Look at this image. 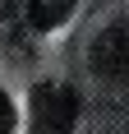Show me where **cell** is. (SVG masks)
I'll return each mask as SVG.
<instances>
[{"label": "cell", "instance_id": "cell-4", "mask_svg": "<svg viewBox=\"0 0 129 134\" xmlns=\"http://www.w3.org/2000/svg\"><path fill=\"white\" fill-rule=\"evenodd\" d=\"M14 120H19V116H14V102L0 93V134H14Z\"/></svg>", "mask_w": 129, "mask_h": 134}, {"label": "cell", "instance_id": "cell-2", "mask_svg": "<svg viewBox=\"0 0 129 134\" xmlns=\"http://www.w3.org/2000/svg\"><path fill=\"white\" fill-rule=\"evenodd\" d=\"M92 74L102 79H125L129 74V32L125 28H106L102 37L92 42Z\"/></svg>", "mask_w": 129, "mask_h": 134}, {"label": "cell", "instance_id": "cell-3", "mask_svg": "<svg viewBox=\"0 0 129 134\" xmlns=\"http://www.w3.org/2000/svg\"><path fill=\"white\" fill-rule=\"evenodd\" d=\"M78 0H28V9H32V28H60L69 14H74Z\"/></svg>", "mask_w": 129, "mask_h": 134}, {"label": "cell", "instance_id": "cell-1", "mask_svg": "<svg viewBox=\"0 0 129 134\" xmlns=\"http://www.w3.org/2000/svg\"><path fill=\"white\" fill-rule=\"evenodd\" d=\"M78 120V97L64 83H42L32 88V107H28V125L32 134H69Z\"/></svg>", "mask_w": 129, "mask_h": 134}]
</instances>
